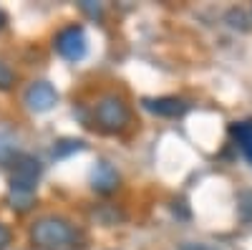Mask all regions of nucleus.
<instances>
[{
    "label": "nucleus",
    "instance_id": "f257e3e1",
    "mask_svg": "<svg viewBox=\"0 0 252 250\" xmlns=\"http://www.w3.org/2000/svg\"><path fill=\"white\" fill-rule=\"evenodd\" d=\"M31 240H33V245L43 248V250H56L73 240V227L68 220L48 215L31 225Z\"/></svg>",
    "mask_w": 252,
    "mask_h": 250
},
{
    "label": "nucleus",
    "instance_id": "f03ea898",
    "mask_svg": "<svg viewBox=\"0 0 252 250\" xmlns=\"http://www.w3.org/2000/svg\"><path fill=\"white\" fill-rule=\"evenodd\" d=\"M94 116L98 121V127L103 132H121L129 127L131 121V111L124 104V99L119 96H103L96 107H94Z\"/></svg>",
    "mask_w": 252,
    "mask_h": 250
},
{
    "label": "nucleus",
    "instance_id": "7ed1b4c3",
    "mask_svg": "<svg viewBox=\"0 0 252 250\" xmlns=\"http://www.w3.org/2000/svg\"><path fill=\"white\" fill-rule=\"evenodd\" d=\"M40 175H43L40 162L31 154H20L10 164V192H31V195H35Z\"/></svg>",
    "mask_w": 252,
    "mask_h": 250
},
{
    "label": "nucleus",
    "instance_id": "20e7f679",
    "mask_svg": "<svg viewBox=\"0 0 252 250\" xmlns=\"http://www.w3.org/2000/svg\"><path fill=\"white\" fill-rule=\"evenodd\" d=\"M53 48L61 58L76 64V61L86 58V53H89V36L81 26H66L63 31H58V36L53 40Z\"/></svg>",
    "mask_w": 252,
    "mask_h": 250
},
{
    "label": "nucleus",
    "instance_id": "39448f33",
    "mask_svg": "<svg viewBox=\"0 0 252 250\" xmlns=\"http://www.w3.org/2000/svg\"><path fill=\"white\" fill-rule=\"evenodd\" d=\"M23 101H26V107L33 114H46L58 104V91L48 81H35V83H31V86L26 89Z\"/></svg>",
    "mask_w": 252,
    "mask_h": 250
},
{
    "label": "nucleus",
    "instance_id": "423d86ee",
    "mask_svg": "<svg viewBox=\"0 0 252 250\" xmlns=\"http://www.w3.org/2000/svg\"><path fill=\"white\" fill-rule=\"evenodd\" d=\"M144 109L152 111L154 116L177 119V116H184L189 111V104L184 99H177V96H157V99H144Z\"/></svg>",
    "mask_w": 252,
    "mask_h": 250
},
{
    "label": "nucleus",
    "instance_id": "0eeeda50",
    "mask_svg": "<svg viewBox=\"0 0 252 250\" xmlns=\"http://www.w3.org/2000/svg\"><path fill=\"white\" fill-rule=\"evenodd\" d=\"M119 182H121V177L116 172V167L109 164V162H98L94 170H91V187H94L96 192H101V195L114 192L116 187H119Z\"/></svg>",
    "mask_w": 252,
    "mask_h": 250
},
{
    "label": "nucleus",
    "instance_id": "6e6552de",
    "mask_svg": "<svg viewBox=\"0 0 252 250\" xmlns=\"http://www.w3.org/2000/svg\"><path fill=\"white\" fill-rule=\"evenodd\" d=\"M229 134H232V139L237 142V147L242 149L245 159L252 164V121H235L232 127H229Z\"/></svg>",
    "mask_w": 252,
    "mask_h": 250
},
{
    "label": "nucleus",
    "instance_id": "1a4fd4ad",
    "mask_svg": "<svg viewBox=\"0 0 252 250\" xmlns=\"http://www.w3.org/2000/svg\"><path fill=\"white\" fill-rule=\"evenodd\" d=\"M20 157L18 152V139L10 132H0V164H13Z\"/></svg>",
    "mask_w": 252,
    "mask_h": 250
},
{
    "label": "nucleus",
    "instance_id": "9d476101",
    "mask_svg": "<svg viewBox=\"0 0 252 250\" xmlns=\"http://www.w3.org/2000/svg\"><path fill=\"white\" fill-rule=\"evenodd\" d=\"M83 149H86V142L83 139H58L53 144V157L56 159H66V157H71L76 152H83Z\"/></svg>",
    "mask_w": 252,
    "mask_h": 250
},
{
    "label": "nucleus",
    "instance_id": "9b49d317",
    "mask_svg": "<svg viewBox=\"0 0 252 250\" xmlns=\"http://www.w3.org/2000/svg\"><path fill=\"white\" fill-rule=\"evenodd\" d=\"M8 202H10L13 210L28 213L31 207L35 205V195H31V192H8Z\"/></svg>",
    "mask_w": 252,
    "mask_h": 250
},
{
    "label": "nucleus",
    "instance_id": "f8f14e48",
    "mask_svg": "<svg viewBox=\"0 0 252 250\" xmlns=\"http://www.w3.org/2000/svg\"><path fill=\"white\" fill-rule=\"evenodd\" d=\"M13 83H15V73H13V69L5 64L3 58H0V91L13 89Z\"/></svg>",
    "mask_w": 252,
    "mask_h": 250
},
{
    "label": "nucleus",
    "instance_id": "ddd939ff",
    "mask_svg": "<svg viewBox=\"0 0 252 250\" xmlns=\"http://www.w3.org/2000/svg\"><path fill=\"white\" fill-rule=\"evenodd\" d=\"M237 205H240V215H242V220H252V192H250V190L240 192Z\"/></svg>",
    "mask_w": 252,
    "mask_h": 250
},
{
    "label": "nucleus",
    "instance_id": "4468645a",
    "mask_svg": "<svg viewBox=\"0 0 252 250\" xmlns=\"http://www.w3.org/2000/svg\"><path fill=\"white\" fill-rule=\"evenodd\" d=\"M78 8H81L83 13H86V15H91V18H101V15H103L101 3H94V0H81Z\"/></svg>",
    "mask_w": 252,
    "mask_h": 250
},
{
    "label": "nucleus",
    "instance_id": "2eb2a0df",
    "mask_svg": "<svg viewBox=\"0 0 252 250\" xmlns=\"http://www.w3.org/2000/svg\"><path fill=\"white\" fill-rule=\"evenodd\" d=\"M8 245H10V230L0 222V250H5Z\"/></svg>",
    "mask_w": 252,
    "mask_h": 250
},
{
    "label": "nucleus",
    "instance_id": "dca6fc26",
    "mask_svg": "<svg viewBox=\"0 0 252 250\" xmlns=\"http://www.w3.org/2000/svg\"><path fill=\"white\" fill-rule=\"evenodd\" d=\"M3 28H5V13L0 10V31H3Z\"/></svg>",
    "mask_w": 252,
    "mask_h": 250
},
{
    "label": "nucleus",
    "instance_id": "f3484780",
    "mask_svg": "<svg viewBox=\"0 0 252 250\" xmlns=\"http://www.w3.org/2000/svg\"><path fill=\"white\" fill-rule=\"evenodd\" d=\"M184 250H209V248H204V245H202V248H184Z\"/></svg>",
    "mask_w": 252,
    "mask_h": 250
}]
</instances>
